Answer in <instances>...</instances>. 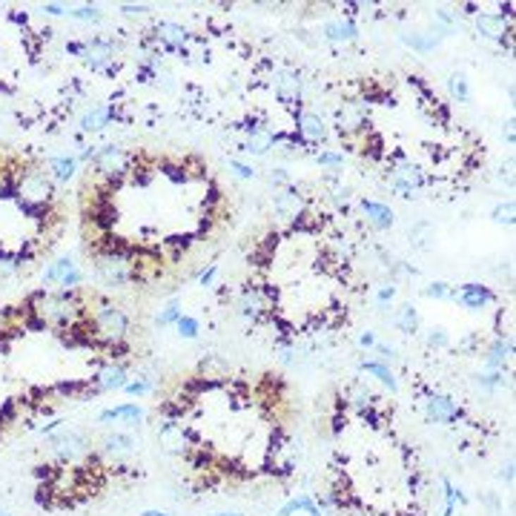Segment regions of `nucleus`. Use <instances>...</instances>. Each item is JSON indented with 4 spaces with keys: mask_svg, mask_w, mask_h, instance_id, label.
<instances>
[{
    "mask_svg": "<svg viewBox=\"0 0 516 516\" xmlns=\"http://www.w3.org/2000/svg\"><path fill=\"white\" fill-rule=\"evenodd\" d=\"M273 209L278 219L284 221H298V215L305 212V198L298 195V190L287 187V190H278L276 198H273Z\"/></svg>",
    "mask_w": 516,
    "mask_h": 516,
    "instance_id": "12",
    "label": "nucleus"
},
{
    "mask_svg": "<svg viewBox=\"0 0 516 516\" xmlns=\"http://www.w3.org/2000/svg\"><path fill=\"white\" fill-rule=\"evenodd\" d=\"M121 12H123L126 18H138V15H144V12H147V6H135V4H123V6H121Z\"/></svg>",
    "mask_w": 516,
    "mask_h": 516,
    "instance_id": "49",
    "label": "nucleus"
},
{
    "mask_svg": "<svg viewBox=\"0 0 516 516\" xmlns=\"http://www.w3.org/2000/svg\"><path fill=\"white\" fill-rule=\"evenodd\" d=\"M316 161L324 164V166H338V164H344V155H338V152H319Z\"/></svg>",
    "mask_w": 516,
    "mask_h": 516,
    "instance_id": "43",
    "label": "nucleus"
},
{
    "mask_svg": "<svg viewBox=\"0 0 516 516\" xmlns=\"http://www.w3.org/2000/svg\"><path fill=\"white\" fill-rule=\"evenodd\" d=\"M158 442H161V448L166 453L181 456V453H187V430L176 419H166L161 424V430H158Z\"/></svg>",
    "mask_w": 516,
    "mask_h": 516,
    "instance_id": "11",
    "label": "nucleus"
},
{
    "mask_svg": "<svg viewBox=\"0 0 516 516\" xmlns=\"http://www.w3.org/2000/svg\"><path fill=\"white\" fill-rule=\"evenodd\" d=\"M276 144H278V141H276V133H270V129L262 126L258 133L250 135L247 144H241V152H247V155H267Z\"/></svg>",
    "mask_w": 516,
    "mask_h": 516,
    "instance_id": "20",
    "label": "nucleus"
},
{
    "mask_svg": "<svg viewBox=\"0 0 516 516\" xmlns=\"http://www.w3.org/2000/svg\"><path fill=\"white\" fill-rule=\"evenodd\" d=\"M230 169L235 172L238 178H252V176H255V169L247 166V164H241V161H230Z\"/></svg>",
    "mask_w": 516,
    "mask_h": 516,
    "instance_id": "44",
    "label": "nucleus"
},
{
    "mask_svg": "<svg viewBox=\"0 0 516 516\" xmlns=\"http://www.w3.org/2000/svg\"><path fill=\"white\" fill-rule=\"evenodd\" d=\"M86 330H90V338L109 348L112 353L126 348V333H129V319L121 307L109 305V301H101V307L86 319Z\"/></svg>",
    "mask_w": 516,
    "mask_h": 516,
    "instance_id": "2",
    "label": "nucleus"
},
{
    "mask_svg": "<svg viewBox=\"0 0 516 516\" xmlns=\"http://www.w3.org/2000/svg\"><path fill=\"white\" fill-rule=\"evenodd\" d=\"M491 219H493V224H499V227H513V219H516V207H513V201H499V204L493 207V212H491Z\"/></svg>",
    "mask_w": 516,
    "mask_h": 516,
    "instance_id": "31",
    "label": "nucleus"
},
{
    "mask_svg": "<svg viewBox=\"0 0 516 516\" xmlns=\"http://www.w3.org/2000/svg\"><path fill=\"white\" fill-rule=\"evenodd\" d=\"M176 327H178V336L181 338H198V330H201L198 319H192V316H181Z\"/></svg>",
    "mask_w": 516,
    "mask_h": 516,
    "instance_id": "36",
    "label": "nucleus"
},
{
    "mask_svg": "<svg viewBox=\"0 0 516 516\" xmlns=\"http://www.w3.org/2000/svg\"><path fill=\"white\" fill-rule=\"evenodd\" d=\"M510 353H513V341L510 338H496L491 344V350H488V370L505 373V364H508Z\"/></svg>",
    "mask_w": 516,
    "mask_h": 516,
    "instance_id": "23",
    "label": "nucleus"
},
{
    "mask_svg": "<svg viewBox=\"0 0 516 516\" xmlns=\"http://www.w3.org/2000/svg\"><path fill=\"white\" fill-rule=\"evenodd\" d=\"M241 313L252 321H262L273 313V295L264 287H247L241 293Z\"/></svg>",
    "mask_w": 516,
    "mask_h": 516,
    "instance_id": "6",
    "label": "nucleus"
},
{
    "mask_svg": "<svg viewBox=\"0 0 516 516\" xmlns=\"http://www.w3.org/2000/svg\"><path fill=\"white\" fill-rule=\"evenodd\" d=\"M115 419H121V422H141L144 410L138 405H118V407H109V410H104L98 416V422H115Z\"/></svg>",
    "mask_w": 516,
    "mask_h": 516,
    "instance_id": "26",
    "label": "nucleus"
},
{
    "mask_svg": "<svg viewBox=\"0 0 516 516\" xmlns=\"http://www.w3.org/2000/svg\"><path fill=\"white\" fill-rule=\"evenodd\" d=\"M424 184L422 169L410 161H396L391 169V187L402 195V198H413V190H419Z\"/></svg>",
    "mask_w": 516,
    "mask_h": 516,
    "instance_id": "5",
    "label": "nucleus"
},
{
    "mask_svg": "<svg viewBox=\"0 0 516 516\" xmlns=\"http://www.w3.org/2000/svg\"><path fill=\"white\" fill-rule=\"evenodd\" d=\"M336 126L344 138H350L356 133H364L367 129V112L362 104H341L336 112Z\"/></svg>",
    "mask_w": 516,
    "mask_h": 516,
    "instance_id": "7",
    "label": "nucleus"
},
{
    "mask_svg": "<svg viewBox=\"0 0 516 516\" xmlns=\"http://www.w3.org/2000/svg\"><path fill=\"white\" fill-rule=\"evenodd\" d=\"M49 445L61 462H75V459L90 453V439L83 434H78V430H58V434H49Z\"/></svg>",
    "mask_w": 516,
    "mask_h": 516,
    "instance_id": "4",
    "label": "nucleus"
},
{
    "mask_svg": "<svg viewBox=\"0 0 516 516\" xmlns=\"http://www.w3.org/2000/svg\"><path fill=\"white\" fill-rule=\"evenodd\" d=\"M324 37L333 40V43L353 40V37H356V26H353V23H327V26H324Z\"/></svg>",
    "mask_w": 516,
    "mask_h": 516,
    "instance_id": "30",
    "label": "nucleus"
},
{
    "mask_svg": "<svg viewBox=\"0 0 516 516\" xmlns=\"http://www.w3.org/2000/svg\"><path fill=\"white\" fill-rule=\"evenodd\" d=\"M502 479L505 482H513V462H508V467L502 470Z\"/></svg>",
    "mask_w": 516,
    "mask_h": 516,
    "instance_id": "54",
    "label": "nucleus"
},
{
    "mask_svg": "<svg viewBox=\"0 0 516 516\" xmlns=\"http://www.w3.org/2000/svg\"><path fill=\"white\" fill-rule=\"evenodd\" d=\"M215 273H219V264H209L201 276H198V284L201 287H212V281H215Z\"/></svg>",
    "mask_w": 516,
    "mask_h": 516,
    "instance_id": "45",
    "label": "nucleus"
},
{
    "mask_svg": "<svg viewBox=\"0 0 516 516\" xmlns=\"http://www.w3.org/2000/svg\"><path fill=\"white\" fill-rule=\"evenodd\" d=\"M362 209H364L367 221H370L376 230L393 227V209H391V207H384V204H379V201H362Z\"/></svg>",
    "mask_w": 516,
    "mask_h": 516,
    "instance_id": "21",
    "label": "nucleus"
},
{
    "mask_svg": "<svg viewBox=\"0 0 516 516\" xmlns=\"http://www.w3.org/2000/svg\"><path fill=\"white\" fill-rule=\"evenodd\" d=\"M276 98L287 106L301 104V78L295 72H276Z\"/></svg>",
    "mask_w": 516,
    "mask_h": 516,
    "instance_id": "13",
    "label": "nucleus"
},
{
    "mask_svg": "<svg viewBox=\"0 0 516 516\" xmlns=\"http://www.w3.org/2000/svg\"><path fill=\"white\" fill-rule=\"evenodd\" d=\"M430 241H434V230H430V224H416L410 227V244L416 250H430Z\"/></svg>",
    "mask_w": 516,
    "mask_h": 516,
    "instance_id": "33",
    "label": "nucleus"
},
{
    "mask_svg": "<svg viewBox=\"0 0 516 516\" xmlns=\"http://www.w3.org/2000/svg\"><path fill=\"white\" fill-rule=\"evenodd\" d=\"M359 344H362V348H376V344H379V341H376V333H370V330H367V333H362Z\"/></svg>",
    "mask_w": 516,
    "mask_h": 516,
    "instance_id": "51",
    "label": "nucleus"
},
{
    "mask_svg": "<svg viewBox=\"0 0 516 516\" xmlns=\"http://www.w3.org/2000/svg\"><path fill=\"white\" fill-rule=\"evenodd\" d=\"M0 516H6V513H4V510H0Z\"/></svg>",
    "mask_w": 516,
    "mask_h": 516,
    "instance_id": "57",
    "label": "nucleus"
},
{
    "mask_svg": "<svg viewBox=\"0 0 516 516\" xmlns=\"http://www.w3.org/2000/svg\"><path fill=\"white\" fill-rule=\"evenodd\" d=\"M396 327H399L402 333H416V330H419V313L413 310V305H405V307L399 310Z\"/></svg>",
    "mask_w": 516,
    "mask_h": 516,
    "instance_id": "32",
    "label": "nucleus"
},
{
    "mask_svg": "<svg viewBox=\"0 0 516 516\" xmlns=\"http://www.w3.org/2000/svg\"><path fill=\"white\" fill-rule=\"evenodd\" d=\"M126 387V367L123 364H109L92 379V391L106 393V391H123Z\"/></svg>",
    "mask_w": 516,
    "mask_h": 516,
    "instance_id": "14",
    "label": "nucleus"
},
{
    "mask_svg": "<svg viewBox=\"0 0 516 516\" xmlns=\"http://www.w3.org/2000/svg\"><path fill=\"white\" fill-rule=\"evenodd\" d=\"M49 169H52V181H72L75 178V169H78V158L72 155H61V158H52L49 161Z\"/></svg>",
    "mask_w": 516,
    "mask_h": 516,
    "instance_id": "25",
    "label": "nucleus"
},
{
    "mask_svg": "<svg viewBox=\"0 0 516 516\" xmlns=\"http://www.w3.org/2000/svg\"><path fill=\"white\" fill-rule=\"evenodd\" d=\"M402 40L407 43V47L419 49V52H430V49H436V43H439L436 37H422V35H413V37H410V35H405Z\"/></svg>",
    "mask_w": 516,
    "mask_h": 516,
    "instance_id": "38",
    "label": "nucleus"
},
{
    "mask_svg": "<svg viewBox=\"0 0 516 516\" xmlns=\"http://www.w3.org/2000/svg\"><path fill=\"white\" fill-rule=\"evenodd\" d=\"M359 370L362 373H370V376H376L384 387H391V393H396L399 391V381H396V376H393V370L387 367V364H381V362H362L359 364Z\"/></svg>",
    "mask_w": 516,
    "mask_h": 516,
    "instance_id": "24",
    "label": "nucleus"
},
{
    "mask_svg": "<svg viewBox=\"0 0 516 516\" xmlns=\"http://www.w3.org/2000/svg\"><path fill=\"white\" fill-rule=\"evenodd\" d=\"M448 92H450V98L459 101V104H467V101H470V86H467V78H465L462 72H453V75L448 78Z\"/></svg>",
    "mask_w": 516,
    "mask_h": 516,
    "instance_id": "29",
    "label": "nucleus"
},
{
    "mask_svg": "<svg viewBox=\"0 0 516 516\" xmlns=\"http://www.w3.org/2000/svg\"><path fill=\"white\" fill-rule=\"evenodd\" d=\"M273 187H278V190H287V187H290L287 169H273Z\"/></svg>",
    "mask_w": 516,
    "mask_h": 516,
    "instance_id": "47",
    "label": "nucleus"
},
{
    "mask_svg": "<svg viewBox=\"0 0 516 516\" xmlns=\"http://www.w3.org/2000/svg\"><path fill=\"white\" fill-rule=\"evenodd\" d=\"M95 270L106 287H126L133 281V255L118 247H109L106 252L95 255Z\"/></svg>",
    "mask_w": 516,
    "mask_h": 516,
    "instance_id": "3",
    "label": "nucleus"
},
{
    "mask_svg": "<svg viewBox=\"0 0 516 516\" xmlns=\"http://www.w3.org/2000/svg\"><path fill=\"white\" fill-rule=\"evenodd\" d=\"M155 32H158V40L164 43V47L166 49H176V52H184L187 40H190V32L181 23H172V20H161L155 26Z\"/></svg>",
    "mask_w": 516,
    "mask_h": 516,
    "instance_id": "15",
    "label": "nucleus"
},
{
    "mask_svg": "<svg viewBox=\"0 0 516 516\" xmlns=\"http://www.w3.org/2000/svg\"><path fill=\"white\" fill-rule=\"evenodd\" d=\"M123 391H126L129 396H144V393L152 391V379H149V376H138L135 381H126Z\"/></svg>",
    "mask_w": 516,
    "mask_h": 516,
    "instance_id": "37",
    "label": "nucleus"
},
{
    "mask_svg": "<svg viewBox=\"0 0 516 516\" xmlns=\"http://www.w3.org/2000/svg\"><path fill=\"white\" fill-rule=\"evenodd\" d=\"M69 15L75 20H86V23H98L101 20V12L98 6H80V9H69Z\"/></svg>",
    "mask_w": 516,
    "mask_h": 516,
    "instance_id": "40",
    "label": "nucleus"
},
{
    "mask_svg": "<svg viewBox=\"0 0 516 516\" xmlns=\"http://www.w3.org/2000/svg\"><path fill=\"white\" fill-rule=\"evenodd\" d=\"M92 164H95V169L101 172V176H106V178H112V181H115V176H123V172H126V155H123V149L115 147V144L98 147V155H95Z\"/></svg>",
    "mask_w": 516,
    "mask_h": 516,
    "instance_id": "9",
    "label": "nucleus"
},
{
    "mask_svg": "<svg viewBox=\"0 0 516 516\" xmlns=\"http://www.w3.org/2000/svg\"><path fill=\"white\" fill-rule=\"evenodd\" d=\"M424 416H427V422H436V424H453V422L462 419V410L456 407L453 399L434 393V396H427V402H424Z\"/></svg>",
    "mask_w": 516,
    "mask_h": 516,
    "instance_id": "8",
    "label": "nucleus"
},
{
    "mask_svg": "<svg viewBox=\"0 0 516 516\" xmlns=\"http://www.w3.org/2000/svg\"><path fill=\"white\" fill-rule=\"evenodd\" d=\"M72 270H75V258L72 255H61L58 262L47 273H43V281H47V284H61Z\"/></svg>",
    "mask_w": 516,
    "mask_h": 516,
    "instance_id": "27",
    "label": "nucleus"
},
{
    "mask_svg": "<svg viewBox=\"0 0 516 516\" xmlns=\"http://www.w3.org/2000/svg\"><path fill=\"white\" fill-rule=\"evenodd\" d=\"M456 301L462 307H467V310H482V307H488L493 301V293L488 287H482V284H462Z\"/></svg>",
    "mask_w": 516,
    "mask_h": 516,
    "instance_id": "16",
    "label": "nucleus"
},
{
    "mask_svg": "<svg viewBox=\"0 0 516 516\" xmlns=\"http://www.w3.org/2000/svg\"><path fill=\"white\" fill-rule=\"evenodd\" d=\"M376 350L381 353V359H393L396 356V348H387V344H376Z\"/></svg>",
    "mask_w": 516,
    "mask_h": 516,
    "instance_id": "52",
    "label": "nucleus"
},
{
    "mask_svg": "<svg viewBox=\"0 0 516 516\" xmlns=\"http://www.w3.org/2000/svg\"><path fill=\"white\" fill-rule=\"evenodd\" d=\"M104 453L106 456H112V459H123V456H129L135 450V439L129 436V434H106L104 436Z\"/></svg>",
    "mask_w": 516,
    "mask_h": 516,
    "instance_id": "18",
    "label": "nucleus"
},
{
    "mask_svg": "<svg viewBox=\"0 0 516 516\" xmlns=\"http://www.w3.org/2000/svg\"><path fill=\"white\" fill-rule=\"evenodd\" d=\"M424 295H427V298H450L453 290H450V284H445V281H434V284L424 290Z\"/></svg>",
    "mask_w": 516,
    "mask_h": 516,
    "instance_id": "41",
    "label": "nucleus"
},
{
    "mask_svg": "<svg viewBox=\"0 0 516 516\" xmlns=\"http://www.w3.org/2000/svg\"><path fill=\"white\" fill-rule=\"evenodd\" d=\"M477 384L482 387V391H496L499 384H505V373L491 370V373H485V376H477Z\"/></svg>",
    "mask_w": 516,
    "mask_h": 516,
    "instance_id": "39",
    "label": "nucleus"
},
{
    "mask_svg": "<svg viewBox=\"0 0 516 516\" xmlns=\"http://www.w3.org/2000/svg\"><path fill=\"white\" fill-rule=\"evenodd\" d=\"M427 344H430V348H448V333L442 327H434V330H430V336H427Z\"/></svg>",
    "mask_w": 516,
    "mask_h": 516,
    "instance_id": "42",
    "label": "nucleus"
},
{
    "mask_svg": "<svg viewBox=\"0 0 516 516\" xmlns=\"http://www.w3.org/2000/svg\"><path fill=\"white\" fill-rule=\"evenodd\" d=\"M298 510H305L307 516H321V510L316 508V502L310 499V496H298V499H290L281 510H278V516H293V513H298Z\"/></svg>",
    "mask_w": 516,
    "mask_h": 516,
    "instance_id": "28",
    "label": "nucleus"
},
{
    "mask_svg": "<svg viewBox=\"0 0 516 516\" xmlns=\"http://www.w3.org/2000/svg\"><path fill=\"white\" fill-rule=\"evenodd\" d=\"M141 516H166V513H164V510H144Z\"/></svg>",
    "mask_w": 516,
    "mask_h": 516,
    "instance_id": "55",
    "label": "nucleus"
},
{
    "mask_svg": "<svg viewBox=\"0 0 516 516\" xmlns=\"http://www.w3.org/2000/svg\"><path fill=\"white\" fill-rule=\"evenodd\" d=\"M80 278H83V276H80V273H78V267H75V270L61 281V287H63V290H75V287L80 284Z\"/></svg>",
    "mask_w": 516,
    "mask_h": 516,
    "instance_id": "48",
    "label": "nucleus"
},
{
    "mask_svg": "<svg viewBox=\"0 0 516 516\" xmlns=\"http://www.w3.org/2000/svg\"><path fill=\"white\" fill-rule=\"evenodd\" d=\"M112 61H115V47L109 40H101V37H95V40H86V49H83V63L90 66V69H95V72H104V69H109L112 66Z\"/></svg>",
    "mask_w": 516,
    "mask_h": 516,
    "instance_id": "10",
    "label": "nucleus"
},
{
    "mask_svg": "<svg viewBox=\"0 0 516 516\" xmlns=\"http://www.w3.org/2000/svg\"><path fill=\"white\" fill-rule=\"evenodd\" d=\"M477 29H479L485 37H493V40H505V35L510 32L505 15H493V12L477 15Z\"/></svg>",
    "mask_w": 516,
    "mask_h": 516,
    "instance_id": "17",
    "label": "nucleus"
},
{
    "mask_svg": "<svg viewBox=\"0 0 516 516\" xmlns=\"http://www.w3.org/2000/svg\"><path fill=\"white\" fill-rule=\"evenodd\" d=\"M393 295H396V287H393V284H384V287H379V293H376L379 305H387V301H393Z\"/></svg>",
    "mask_w": 516,
    "mask_h": 516,
    "instance_id": "46",
    "label": "nucleus"
},
{
    "mask_svg": "<svg viewBox=\"0 0 516 516\" xmlns=\"http://www.w3.org/2000/svg\"><path fill=\"white\" fill-rule=\"evenodd\" d=\"M215 516H241V513H215Z\"/></svg>",
    "mask_w": 516,
    "mask_h": 516,
    "instance_id": "56",
    "label": "nucleus"
},
{
    "mask_svg": "<svg viewBox=\"0 0 516 516\" xmlns=\"http://www.w3.org/2000/svg\"><path fill=\"white\" fill-rule=\"evenodd\" d=\"M298 135L307 138V141H324L327 138V126H324V121L319 115L305 112V115H298Z\"/></svg>",
    "mask_w": 516,
    "mask_h": 516,
    "instance_id": "19",
    "label": "nucleus"
},
{
    "mask_svg": "<svg viewBox=\"0 0 516 516\" xmlns=\"http://www.w3.org/2000/svg\"><path fill=\"white\" fill-rule=\"evenodd\" d=\"M29 313L37 316L40 327H72L78 316H83L80 298L75 290H61V293H47L40 290L29 298Z\"/></svg>",
    "mask_w": 516,
    "mask_h": 516,
    "instance_id": "1",
    "label": "nucleus"
},
{
    "mask_svg": "<svg viewBox=\"0 0 516 516\" xmlns=\"http://www.w3.org/2000/svg\"><path fill=\"white\" fill-rule=\"evenodd\" d=\"M505 138H508V144H513V118H508V123H505Z\"/></svg>",
    "mask_w": 516,
    "mask_h": 516,
    "instance_id": "53",
    "label": "nucleus"
},
{
    "mask_svg": "<svg viewBox=\"0 0 516 516\" xmlns=\"http://www.w3.org/2000/svg\"><path fill=\"white\" fill-rule=\"evenodd\" d=\"M112 118H115V106H95L80 118V129L83 133H98V129H104Z\"/></svg>",
    "mask_w": 516,
    "mask_h": 516,
    "instance_id": "22",
    "label": "nucleus"
},
{
    "mask_svg": "<svg viewBox=\"0 0 516 516\" xmlns=\"http://www.w3.org/2000/svg\"><path fill=\"white\" fill-rule=\"evenodd\" d=\"M178 319H181L178 301H169V305L155 316V324H161V327H166V324H178Z\"/></svg>",
    "mask_w": 516,
    "mask_h": 516,
    "instance_id": "35",
    "label": "nucleus"
},
{
    "mask_svg": "<svg viewBox=\"0 0 516 516\" xmlns=\"http://www.w3.org/2000/svg\"><path fill=\"white\" fill-rule=\"evenodd\" d=\"M20 264H23L20 255H12L6 250H0V278H12L20 270Z\"/></svg>",
    "mask_w": 516,
    "mask_h": 516,
    "instance_id": "34",
    "label": "nucleus"
},
{
    "mask_svg": "<svg viewBox=\"0 0 516 516\" xmlns=\"http://www.w3.org/2000/svg\"><path fill=\"white\" fill-rule=\"evenodd\" d=\"M43 12L47 15H69V9L61 6V4H43Z\"/></svg>",
    "mask_w": 516,
    "mask_h": 516,
    "instance_id": "50",
    "label": "nucleus"
}]
</instances>
